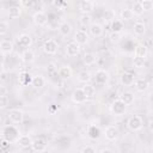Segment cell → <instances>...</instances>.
<instances>
[{
    "mask_svg": "<svg viewBox=\"0 0 153 153\" xmlns=\"http://www.w3.org/2000/svg\"><path fill=\"white\" fill-rule=\"evenodd\" d=\"M6 80V72H5V69L2 68L1 69V81H5Z\"/></svg>",
    "mask_w": 153,
    "mask_h": 153,
    "instance_id": "46",
    "label": "cell"
},
{
    "mask_svg": "<svg viewBox=\"0 0 153 153\" xmlns=\"http://www.w3.org/2000/svg\"><path fill=\"white\" fill-rule=\"evenodd\" d=\"M120 80H121V84L124 85V86H130L134 84L135 79H134V75L129 72H124L121 76H120Z\"/></svg>",
    "mask_w": 153,
    "mask_h": 153,
    "instance_id": "22",
    "label": "cell"
},
{
    "mask_svg": "<svg viewBox=\"0 0 153 153\" xmlns=\"http://www.w3.org/2000/svg\"><path fill=\"white\" fill-rule=\"evenodd\" d=\"M23 118H24V112H23V110H20V109H11V110L8 111V120H10L12 123H14V124L22 123Z\"/></svg>",
    "mask_w": 153,
    "mask_h": 153,
    "instance_id": "7",
    "label": "cell"
},
{
    "mask_svg": "<svg viewBox=\"0 0 153 153\" xmlns=\"http://www.w3.org/2000/svg\"><path fill=\"white\" fill-rule=\"evenodd\" d=\"M94 8V5L91 0H81L79 4V10L82 14H90Z\"/></svg>",
    "mask_w": 153,
    "mask_h": 153,
    "instance_id": "14",
    "label": "cell"
},
{
    "mask_svg": "<svg viewBox=\"0 0 153 153\" xmlns=\"http://www.w3.org/2000/svg\"><path fill=\"white\" fill-rule=\"evenodd\" d=\"M120 99H121L122 102H124L127 105H130V104L134 103V100H135V96H134V93L130 92V91H124V92L121 93Z\"/></svg>",
    "mask_w": 153,
    "mask_h": 153,
    "instance_id": "24",
    "label": "cell"
},
{
    "mask_svg": "<svg viewBox=\"0 0 153 153\" xmlns=\"http://www.w3.org/2000/svg\"><path fill=\"white\" fill-rule=\"evenodd\" d=\"M133 17H134V13H133L131 8H123L120 13V19L122 22H128V20L133 19Z\"/></svg>",
    "mask_w": 153,
    "mask_h": 153,
    "instance_id": "30",
    "label": "cell"
},
{
    "mask_svg": "<svg viewBox=\"0 0 153 153\" xmlns=\"http://www.w3.org/2000/svg\"><path fill=\"white\" fill-rule=\"evenodd\" d=\"M142 0H133V2H141Z\"/></svg>",
    "mask_w": 153,
    "mask_h": 153,
    "instance_id": "48",
    "label": "cell"
},
{
    "mask_svg": "<svg viewBox=\"0 0 153 153\" xmlns=\"http://www.w3.org/2000/svg\"><path fill=\"white\" fill-rule=\"evenodd\" d=\"M31 148L35 152H44V151H47V142L41 137L36 139V140H33V142L31 145Z\"/></svg>",
    "mask_w": 153,
    "mask_h": 153,
    "instance_id": "19",
    "label": "cell"
},
{
    "mask_svg": "<svg viewBox=\"0 0 153 153\" xmlns=\"http://www.w3.org/2000/svg\"><path fill=\"white\" fill-rule=\"evenodd\" d=\"M82 90H84V92L86 93V96L88 97V98H92L94 94H96V88H94V86H92L91 84H84V86H82Z\"/></svg>",
    "mask_w": 153,
    "mask_h": 153,
    "instance_id": "35",
    "label": "cell"
},
{
    "mask_svg": "<svg viewBox=\"0 0 153 153\" xmlns=\"http://www.w3.org/2000/svg\"><path fill=\"white\" fill-rule=\"evenodd\" d=\"M99 153H112V149L111 148H108V147H103L98 151Z\"/></svg>",
    "mask_w": 153,
    "mask_h": 153,
    "instance_id": "45",
    "label": "cell"
},
{
    "mask_svg": "<svg viewBox=\"0 0 153 153\" xmlns=\"http://www.w3.org/2000/svg\"><path fill=\"white\" fill-rule=\"evenodd\" d=\"M80 53V44H78L76 42H69L66 45V54L69 57H74L76 55H79Z\"/></svg>",
    "mask_w": 153,
    "mask_h": 153,
    "instance_id": "11",
    "label": "cell"
},
{
    "mask_svg": "<svg viewBox=\"0 0 153 153\" xmlns=\"http://www.w3.org/2000/svg\"><path fill=\"white\" fill-rule=\"evenodd\" d=\"M96 61H97V57H96V55L92 54V53H86V54L82 56V62H84L86 66H92V65L96 63Z\"/></svg>",
    "mask_w": 153,
    "mask_h": 153,
    "instance_id": "32",
    "label": "cell"
},
{
    "mask_svg": "<svg viewBox=\"0 0 153 153\" xmlns=\"http://www.w3.org/2000/svg\"><path fill=\"white\" fill-rule=\"evenodd\" d=\"M133 30L136 36H142L146 32V24L143 22H136L133 26Z\"/></svg>",
    "mask_w": 153,
    "mask_h": 153,
    "instance_id": "27",
    "label": "cell"
},
{
    "mask_svg": "<svg viewBox=\"0 0 153 153\" xmlns=\"http://www.w3.org/2000/svg\"><path fill=\"white\" fill-rule=\"evenodd\" d=\"M81 153H96V148L92 146H85L80 149Z\"/></svg>",
    "mask_w": 153,
    "mask_h": 153,
    "instance_id": "44",
    "label": "cell"
},
{
    "mask_svg": "<svg viewBox=\"0 0 153 153\" xmlns=\"http://www.w3.org/2000/svg\"><path fill=\"white\" fill-rule=\"evenodd\" d=\"M131 10H133L134 16H137V17L142 16L143 12H145V11H143V7H142V5H141V2H133Z\"/></svg>",
    "mask_w": 153,
    "mask_h": 153,
    "instance_id": "36",
    "label": "cell"
},
{
    "mask_svg": "<svg viewBox=\"0 0 153 153\" xmlns=\"http://www.w3.org/2000/svg\"><path fill=\"white\" fill-rule=\"evenodd\" d=\"M72 98V102L75 103V104H84L86 103V100L88 99V97L86 96V93L84 92L82 87H79V88H75L71 96Z\"/></svg>",
    "mask_w": 153,
    "mask_h": 153,
    "instance_id": "6",
    "label": "cell"
},
{
    "mask_svg": "<svg viewBox=\"0 0 153 153\" xmlns=\"http://www.w3.org/2000/svg\"><path fill=\"white\" fill-rule=\"evenodd\" d=\"M32 20L37 26H45L48 24V16L43 11H37L33 13Z\"/></svg>",
    "mask_w": 153,
    "mask_h": 153,
    "instance_id": "8",
    "label": "cell"
},
{
    "mask_svg": "<svg viewBox=\"0 0 153 153\" xmlns=\"http://www.w3.org/2000/svg\"><path fill=\"white\" fill-rule=\"evenodd\" d=\"M57 73H59V76L61 79H69L72 76V74H73V71H72V68L69 66H61L59 68Z\"/></svg>",
    "mask_w": 153,
    "mask_h": 153,
    "instance_id": "23",
    "label": "cell"
},
{
    "mask_svg": "<svg viewBox=\"0 0 153 153\" xmlns=\"http://www.w3.org/2000/svg\"><path fill=\"white\" fill-rule=\"evenodd\" d=\"M42 48H43V51H44L47 55H55V54L57 53V50H59V44H57L56 41L49 38V39L44 41Z\"/></svg>",
    "mask_w": 153,
    "mask_h": 153,
    "instance_id": "5",
    "label": "cell"
},
{
    "mask_svg": "<svg viewBox=\"0 0 153 153\" xmlns=\"http://www.w3.org/2000/svg\"><path fill=\"white\" fill-rule=\"evenodd\" d=\"M111 29H112V31L121 32L123 29V22L121 19H114L111 23Z\"/></svg>",
    "mask_w": 153,
    "mask_h": 153,
    "instance_id": "37",
    "label": "cell"
},
{
    "mask_svg": "<svg viewBox=\"0 0 153 153\" xmlns=\"http://www.w3.org/2000/svg\"><path fill=\"white\" fill-rule=\"evenodd\" d=\"M35 1H36V0H20V5H22V7H24V8H30V7L33 6Z\"/></svg>",
    "mask_w": 153,
    "mask_h": 153,
    "instance_id": "40",
    "label": "cell"
},
{
    "mask_svg": "<svg viewBox=\"0 0 153 153\" xmlns=\"http://www.w3.org/2000/svg\"><path fill=\"white\" fill-rule=\"evenodd\" d=\"M76 76H78V81L82 82V84H87L92 79V75H91V73L88 71H80Z\"/></svg>",
    "mask_w": 153,
    "mask_h": 153,
    "instance_id": "29",
    "label": "cell"
},
{
    "mask_svg": "<svg viewBox=\"0 0 153 153\" xmlns=\"http://www.w3.org/2000/svg\"><path fill=\"white\" fill-rule=\"evenodd\" d=\"M127 104L124 102H122L120 98L115 99L111 105H110V111L115 115V116H123L127 112Z\"/></svg>",
    "mask_w": 153,
    "mask_h": 153,
    "instance_id": "2",
    "label": "cell"
},
{
    "mask_svg": "<svg viewBox=\"0 0 153 153\" xmlns=\"http://www.w3.org/2000/svg\"><path fill=\"white\" fill-rule=\"evenodd\" d=\"M20 57H22V61H23V62H25V63H31V62L35 61L36 54H35V51H33L32 49H25V50L22 53Z\"/></svg>",
    "mask_w": 153,
    "mask_h": 153,
    "instance_id": "18",
    "label": "cell"
},
{
    "mask_svg": "<svg viewBox=\"0 0 153 153\" xmlns=\"http://www.w3.org/2000/svg\"><path fill=\"white\" fill-rule=\"evenodd\" d=\"M10 143H11V142H10L7 139L1 137V140H0V148H1L2 151H6L7 147H10Z\"/></svg>",
    "mask_w": 153,
    "mask_h": 153,
    "instance_id": "42",
    "label": "cell"
},
{
    "mask_svg": "<svg viewBox=\"0 0 153 153\" xmlns=\"http://www.w3.org/2000/svg\"><path fill=\"white\" fill-rule=\"evenodd\" d=\"M13 49H14V45L10 39H2L0 42V51H1L2 56L11 54L13 51Z\"/></svg>",
    "mask_w": 153,
    "mask_h": 153,
    "instance_id": "13",
    "label": "cell"
},
{
    "mask_svg": "<svg viewBox=\"0 0 153 153\" xmlns=\"http://www.w3.org/2000/svg\"><path fill=\"white\" fill-rule=\"evenodd\" d=\"M94 81L98 85H106L110 81V73L106 69H97L94 73Z\"/></svg>",
    "mask_w": 153,
    "mask_h": 153,
    "instance_id": "4",
    "label": "cell"
},
{
    "mask_svg": "<svg viewBox=\"0 0 153 153\" xmlns=\"http://www.w3.org/2000/svg\"><path fill=\"white\" fill-rule=\"evenodd\" d=\"M7 29H8L7 23H6L5 20H2V22L0 23V35H1V36H4V35L7 32Z\"/></svg>",
    "mask_w": 153,
    "mask_h": 153,
    "instance_id": "43",
    "label": "cell"
},
{
    "mask_svg": "<svg viewBox=\"0 0 153 153\" xmlns=\"http://www.w3.org/2000/svg\"><path fill=\"white\" fill-rule=\"evenodd\" d=\"M88 30H90V33L93 37H100L103 35V32H104V29H103V26L99 23H92L90 25V29Z\"/></svg>",
    "mask_w": 153,
    "mask_h": 153,
    "instance_id": "20",
    "label": "cell"
},
{
    "mask_svg": "<svg viewBox=\"0 0 153 153\" xmlns=\"http://www.w3.org/2000/svg\"><path fill=\"white\" fill-rule=\"evenodd\" d=\"M79 24L81 26H87V25H91V17L90 14H82L80 18H79Z\"/></svg>",
    "mask_w": 153,
    "mask_h": 153,
    "instance_id": "38",
    "label": "cell"
},
{
    "mask_svg": "<svg viewBox=\"0 0 153 153\" xmlns=\"http://www.w3.org/2000/svg\"><path fill=\"white\" fill-rule=\"evenodd\" d=\"M35 88H42L45 85V79L43 75H35L32 79V84H31Z\"/></svg>",
    "mask_w": 153,
    "mask_h": 153,
    "instance_id": "31",
    "label": "cell"
},
{
    "mask_svg": "<svg viewBox=\"0 0 153 153\" xmlns=\"http://www.w3.org/2000/svg\"><path fill=\"white\" fill-rule=\"evenodd\" d=\"M7 103H8L7 96L6 94H1L0 96V109H5L7 106Z\"/></svg>",
    "mask_w": 153,
    "mask_h": 153,
    "instance_id": "41",
    "label": "cell"
},
{
    "mask_svg": "<svg viewBox=\"0 0 153 153\" xmlns=\"http://www.w3.org/2000/svg\"><path fill=\"white\" fill-rule=\"evenodd\" d=\"M17 43L23 48H30L32 44V38L27 33H22L17 37Z\"/></svg>",
    "mask_w": 153,
    "mask_h": 153,
    "instance_id": "15",
    "label": "cell"
},
{
    "mask_svg": "<svg viewBox=\"0 0 153 153\" xmlns=\"http://www.w3.org/2000/svg\"><path fill=\"white\" fill-rule=\"evenodd\" d=\"M127 127L131 131L141 130L143 128V120H142V117L139 116V115H134V116L129 117L128 121H127Z\"/></svg>",
    "mask_w": 153,
    "mask_h": 153,
    "instance_id": "3",
    "label": "cell"
},
{
    "mask_svg": "<svg viewBox=\"0 0 153 153\" xmlns=\"http://www.w3.org/2000/svg\"><path fill=\"white\" fill-rule=\"evenodd\" d=\"M57 30L62 36H68L72 32V25L68 22H62V23H60Z\"/></svg>",
    "mask_w": 153,
    "mask_h": 153,
    "instance_id": "26",
    "label": "cell"
},
{
    "mask_svg": "<svg viewBox=\"0 0 153 153\" xmlns=\"http://www.w3.org/2000/svg\"><path fill=\"white\" fill-rule=\"evenodd\" d=\"M19 130L14 127V126H4L1 129V137L7 139L11 143L17 142V140L19 139Z\"/></svg>",
    "mask_w": 153,
    "mask_h": 153,
    "instance_id": "1",
    "label": "cell"
},
{
    "mask_svg": "<svg viewBox=\"0 0 153 153\" xmlns=\"http://www.w3.org/2000/svg\"><path fill=\"white\" fill-rule=\"evenodd\" d=\"M7 16L12 19H17L22 16V8L19 6H11L7 8Z\"/></svg>",
    "mask_w": 153,
    "mask_h": 153,
    "instance_id": "25",
    "label": "cell"
},
{
    "mask_svg": "<svg viewBox=\"0 0 153 153\" xmlns=\"http://www.w3.org/2000/svg\"><path fill=\"white\" fill-rule=\"evenodd\" d=\"M32 142H33V140L31 139V136L30 135H27V134H23V135H20L19 136V139L17 140V145L19 146V147H23V148H26V147H30L31 145H32Z\"/></svg>",
    "mask_w": 153,
    "mask_h": 153,
    "instance_id": "17",
    "label": "cell"
},
{
    "mask_svg": "<svg viewBox=\"0 0 153 153\" xmlns=\"http://www.w3.org/2000/svg\"><path fill=\"white\" fill-rule=\"evenodd\" d=\"M86 133H87V136L90 139H92V140H98L100 137V135H102L100 128L98 126H96V124H90L87 127V129H86Z\"/></svg>",
    "mask_w": 153,
    "mask_h": 153,
    "instance_id": "12",
    "label": "cell"
},
{
    "mask_svg": "<svg viewBox=\"0 0 153 153\" xmlns=\"http://www.w3.org/2000/svg\"><path fill=\"white\" fill-rule=\"evenodd\" d=\"M148 128H149V130L153 133V118L149 120V122H148Z\"/></svg>",
    "mask_w": 153,
    "mask_h": 153,
    "instance_id": "47",
    "label": "cell"
},
{
    "mask_svg": "<svg viewBox=\"0 0 153 153\" xmlns=\"http://www.w3.org/2000/svg\"><path fill=\"white\" fill-rule=\"evenodd\" d=\"M104 136L108 141H116L118 139V129L115 126H108L104 130Z\"/></svg>",
    "mask_w": 153,
    "mask_h": 153,
    "instance_id": "10",
    "label": "cell"
},
{
    "mask_svg": "<svg viewBox=\"0 0 153 153\" xmlns=\"http://www.w3.org/2000/svg\"><path fill=\"white\" fill-rule=\"evenodd\" d=\"M134 86H135V88H136L139 92H145V91L148 90L149 84H148V81H147L146 79L139 78V79H136V80L134 81Z\"/></svg>",
    "mask_w": 153,
    "mask_h": 153,
    "instance_id": "21",
    "label": "cell"
},
{
    "mask_svg": "<svg viewBox=\"0 0 153 153\" xmlns=\"http://www.w3.org/2000/svg\"><path fill=\"white\" fill-rule=\"evenodd\" d=\"M32 79H33V76L27 72H22L18 75V82L22 86H27V85L32 84Z\"/></svg>",
    "mask_w": 153,
    "mask_h": 153,
    "instance_id": "16",
    "label": "cell"
},
{
    "mask_svg": "<svg viewBox=\"0 0 153 153\" xmlns=\"http://www.w3.org/2000/svg\"><path fill=\"white\" fill-rule=\"evenodd\" d=\"M146 65V57H141V56H134L133 59V66L135 68H143Z\"/></svg>",
    "mask_w": 153,
    "mask_h": 153,
    "instance_id": "34",
    "label": "cell"
},
{
    "mask_svg": "<svg viewBox=\"0 0 153 153\" xmlns=\"http://www.w3.org/2000/svg\"><path fill=\"white\" fill-rule=\"evenodd\" d=\"M122 39V33L121 32H117V31H111L110 35H109V41L112 43V44H117L120 43Z\"/></svg>",
    "mask_w": 153,
    "mask_h": 153,
    "instance_id": "33",
    "label": "cell"
},
{
    "mask_svg": "<svg viewBox=\"0 0 153 153\" xmlns=\"http://www.w3.org/2000/svg\"><path fill=\"white\" fill-rule=\"evenodd\" d=\"M134 54H135L136 56L146 57V56H147V54H148V48H147L145 44L139 43V44L135 47V49H134Z\"/></svg>",
    "mask_w": 153,
    "mask_h": 153,
    "instance_id": "28",
    "label": "cell"
},
{
    "mask_svg": "<svg viewBox=\"0 0 153 153\" xmlns=\"http://www.w3.org/2000/svg\"><path fill=\"white\" fill-rule=\"evenodd\" d=\"M88 33L85 30H76V32L74 33V42H76L80 45H85L88 43Z\"/></svg>",
    "mask_w": 153,
    "mask_h": 153,
    "instance_id": "9",
    "label": "cell"
},
{
    "mask_svg": "<svg viewBox=\"0 0 153 153\" xmlns=\"http://www.w3.org/2000/svg\"><path fill=\"white\" fill-rule=\"evenodd\" d=\"M141 5H142L145 12H148V11H151L153 8V1L152 0H142Z\"/></svg>",
    "mask_w": 153,
    "mask_h": 153,
    "instance_id": "39",
    "label": "cell"
},
{
    "mask_svg": "<svg viewBox=\"0 0 153 153\" xmlns=\"http://www.w3.org/2000/svg\"><path fill=\"white\" fill-rule=\"evenodd\" d=\"M152 43H153V38H152Z\"/></svg>",
    "mask_w": 153,
    "mask_h": 153,
    "instance_id": "49",
    "label": "cell"
}]
</instances>
